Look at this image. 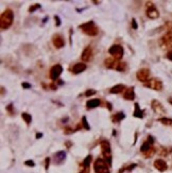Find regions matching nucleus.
Instances as JSON below:
<instances>
[{"label": "nucleus", "instance_id": "1", "mask_svg": "<svg viewBox=\"0 0 172 173\" xmlns=\"http://www.w3.org/2000/svg\"><path fill=\"white\" fill-rule=\"evenodd\" d=\"M14 20V13L13 11L10 9H7L0 16V28L1 30H7L9 29Z\"/></svg>", "mask_w": 172, "mask_h": 173}, {"label": "nucleus", "instance_id": "2", "mask_svg": "<svg viewBox=\"0 0 172 173\" xmlns=\"http://www.w3.org/2000/svg\"><path fill=\"white\" fill-rule=\"evenodd\" d=\"M105 67L110 69H116L117 71H124L125 70V64L124 63L119 62L118 59H114V57H108L105 59Z\"/></svg>", "mask_w": 172, "mask_h": 173}, {"label": "nucleus", "instance_id": "3", "mask_svg": "<svg viewBox=\"0 0 172 173\" xmlns=\"http://www.w3.org/2000/svg\"><path fill=\"white\" fill-rule=\"evenodd\" d=\"M80 29L85 33V34H87L89 36H96L99 32V30H98L97 26L95 25L94 21H87V23H82L81 26H80Z\"/></svg>", "mask_w": 172, "mask_h": 173}, {"label": "nucleus", "instance_id": "4", "mask_svg": "<svg viewBox=\"0 0 172 173\" xmlns=\"http://www.w3.org/2000/svg\"><path fill=\"white\" fill-rule=\"evenodd\" d=\"M94 169L96 173H110V165L103 158H98L94 163Z\"/></svg>", "mask_w": 172, "mask_h": 173}, {"label": "nucleus", "instance_id": "5", "mask_svg": "<svg viewBox=\"0 0 172 173\" xmlns=\"http://www.w3.org/2000/svg\"><path fill=\"white\" fill-rule=\"evenodd\" d=\"M108 52H110V54L113 56L114 59L119 61V59H121L122 56H123L124 50L123 48H122V46H120V45H113V46L108 49Z\"/></svg>", "mask_w": 172, "mask_h": 173}, {"label": "nucleus", "instance_id": "6", "mask_svg": "<svg viewBox=\"0 0 172 173\" xmlns=\"http://www.w3.org/2000/svg\"><path fill=\"white\" fill-rule=\"evenodd\" d=\"M101 150H102V154H103V156L108 159V163L110 165V159H112V149H110V144L108 141L106 140H102L101 141Z\"/></svg>", "mask_w": 172, "mask_h": 173}, {"label": "nucleus", "instance_id": "7", "mask_svg": "<svg viewBox=\"0 0 172 173\" xmlns=\"http://www.w3.org/2000/svg\"><path fill=\"white\" fill-rule=\"evenodd\" d=\"M148 8H147V16L149 17V18H151V19H156V18H158L159 17V12L158 10L156 9V7L154 5V4L152 3V2H148Z\"/></svg>", "mask_w": 172, "mask_h": 173}, {"label": "nucleus", "instance_id": "8", "mask_svg": "<svg viewBox=\"0 0 172 173\" xmlns=\"http://www.w3.org/2000/svg\"><path fill=\"white\" fill-rule=\"evenodd\" d=\"M145 85L147 87L154 89V90H157V92L162 89V82L160 80H158V79H151L147 83H145Z\"/></svg>", "mask_w": 172, "mask_h": 173}, {"label": "nucleus", "instance_id": "9", "mask_svg": "<svg viewBox=\"0 0 172 173\" xmlns=\"http://www.w3.org/2000/svg\"><path fill=\"white\" fill-rule=\"evenodd\" d=\"M136 77L140 82H145V83H147V82L150 80V70L147 68L139 69L136 73Z\"/></svg>", "mask_w": 172, "mask_h": 173}, {"label": "nucleus", "instance_id": "10", "mask_svg": "<svg viewBox=\"0 0 172 173\" xmlns=\"http://www.w3.org/2000/svg\"><path fill=\"white\" fill-rule=\"evenodd\" d=\"M151 106H152V109L154 111V113L157 115H165L166 114V109L164 107V105L160 103L157 100H152L151 102Z\"/></svg>", "mask_w": 172, "mask_h": 173}, {"label": "nucleus", "instance_id": "11", "mask_svg": "<svg viewBox=\"0 0 172 173\" xmlns=\"http://www.w3.org/2000/svg\"><path fill=\"white\" fill-rule=\"evenodd\" d=\"M63 72V67L60 64H56L50 69V79L55 81L56 79H59V77L61 75V73Z\"/></svg>", "mask_w": 172, "mask_h": 173}, {"label": "nucleus", "instance_id": "12", "mask_svg": "<svg viewBox=\"0 0 172 173\" xmlns=\"http://www.w3.org/2000/svg\"><path fill=\"white\" fill-rule=\"evenodd\" d=\"M52 42H53V46L55 48H58V49H61L64 47L65 45V42H64V38H63L62 35H60V34H54L53 37H52Z\"/></svg>", "mask_w": 172, "mask_h": 173}, {"label": "nucleus", "instance_id": "13", "mask_svg": "<svg viewBox=\"0 0 172 173\" xmlns=\"http://www.w3.org/2000/svg\"><path fill=\"white\" fill-rule=\"evenodd\" d=\"M93 56V50L90 47H86L81 54V59L83 62H89Z\"/></svg>", "mask_w": 172, "mask_h": 173}, {"label": "nucleus", "instance_id": "14", "mask_svg": "<svg viewBox=\"0 0 172 173\" xmlns=\"http://www.w3.org/2000/svg\"><path fill=\"white\" fill-rule=\"evenodd\" d=\"M154 167L160 172H164V171L168 169V165H167V163L164 159H156L154 161Z\"/></svg>", "mask_w": 172, "mask_h": 173}, {"label": "nucleus", "instance_id": "15", "mask_svg": "<svg viewBox=\"0 0 172 173\" xmlns=\"http://www.w3.org/2000/svg\"><path fill=\"white\" fill-rule=\"evenodd\" d=\"M153 140H154V139H153L152 136H149V137H148V139H147V140L143 142V146H141V148H140V150H141V152H143V153H146L147 151L150 150V149L152 148V144H153V142H154Z\"/></svg>", "mask_w": 172, "mask_h": 173}, {"label": "nucleus", "instance_id": "16", "mask_svg": "<svg viewBox=\"0 0 172 173\" xmlns=\"http://www.w3.org/2000/svg\"><path fill=\"white\" fill-rule=\"evenodd\" d=\"M66 158V153L65 151H60L58 153L54 154V163H62Z\"/></svg>", "mask_w": 172, "mask_h": 173}, {"label": "nucleus", "instance_id": "17", "mask_svg": "<svg viewBox=\"0 0 172 173\" xmlns=\"http://www.w3.org/2000/svg\"><path fill=\"white\" fill-rule=\"evenodd\" d=\"M123 98L125 100H129V101H132L135 98V94H134V87H129V88L125 89V92L123 94Z\"/></svg>", "mask_w": 172, "mask_h": 173}, {"label": "nucleus", "instance_id": "18", "mask_svg": "<svg viewBox=\"0 0 172 173\" xmlns=\"http://www.w3.org/2000/svg\"><path fill=\"white\" fill-rule=\"evenodd\" d=\"M85 69H86V65H85L84 63H77V64L73 66V68H72V72H73L75 75H79V73L84 71Z\"/></svg>", "mask_w": 172, "mask_h": 173}, {"label": "nucleus", "instance_id": "19", "mask_svg": "<svg viewBox=\"0 0 172 173\" xmlns=\"http://www.w3.org/2000/svg\"><path fill=\"white\" fill-rule=\"evenodd\" d=\"M100 104H101V101L99 99H90V100L87 101L86 106H87V108H95V107H98Z\"/></svg>", "mask_w": 172, "mask_h": 173}, {"label": "nucleus", "instance_id": "20", "mask_svg": "<svg viewBox=\"0 0 172 173\" xmlns=\"http://www.w3.org/2000/svg\"><path fill=\"white\" fill-rule=\"evenodd\" d=\"M124 89H125V86L123 84H117L116 86H114V87L110 88V94H120Z\"/></svg>", "mask_w": 172, "mask_h": 173}, {"label": "nucleus", "instance_id": "21", "mask_svg": "<svg viewBox=\"0 0 172 173\" xmlns=\"http://www.w3.org/2000/svg\"><path fill=\"white\" fill-rule=\"evenodd\" d=\"M125 118V114L124 113H122V111H119V113H117V114H115L112 117V120L114 121V122H120L122 119H124Z\"/></svg>", "mask_w": 172, "mask_h": 173}, {"label": "nucleus", "instance_id": "22", "mask_svg": "<svg viewBox=\"0 0 172 173\" xmlns=\"http://www.w3.org/2000/svg\"><path fill=\"white\" fill-rule=\"evenodd\" d=\"M133 116H135V117H137V118H143V111L140 109L139 104H138V103H135V111H134Z\"/></svg>", "mask_w": 172, "mask_h": 173}, {"label": "nucleus", "instance_id": "23", "mask_svg": "<svg viewBox=\"0 0 172 173\" xmlns=\"http://www.w3.org/2000/svg\"><path fill=\"white\" fill-rule=\"evenodd\" d=\"M21 117H23V120L26 121L27 124L31 123V121H32V116H31L30 114H28V113H23V114H21Z\"/></svg>", "mask_w": 172, "mask_h": 173}, {"label": "nucleus", "instance_id": "24", "mask_svg": "<svg viewBox=\"0 0 172 173\" xmlns=\"http://www.w3.org/2000/svg\"><path fill=\"white\" fill-rule=\"evenodd\" d=\"M91 159H93L91 155H88V156H86V158L83 160V168H89V166H90V163H91Z\"/></svg>", "mask_w": 172, "mask_h": 173}, {"label": "nucleus", "instance_id": "25", "mask_svg": "<svg viewBox=\"0 0 172 173\" xmlns=\"http://www.w3.org/2000/svg\"><path fill=\"white\" fill-rule=\"evenodd\" d=\"M158 121H159V122H162V124H165V125H170V124H172V119H170V118H167V117L159 118Z\"/></svg>", "mask_w": 172, "mask_h": 173}, {"label": "nucleus", "instance_id": "26", "mask_svg": "<svg viewBox=\"0 0 172 173\" xmlns=\"http://www.w3.org/2000/svg\"><path fill=\"white\" fill-rule=\"evenodd\" d=\"M154 153H155V149H154V148H151L150 150H148L146 153H143V154H145V156H146L147 158H149V157L153 156V155H154Z\"/></svg>", "mask_w": 172, "mask_h": 173}, {"label": "nucleus", "instance_id": "27", "mask_svg": "<svg viewBox=\"0 0 172 173\" xmlns=\"http://www.w3.org/2000/svg\"><path fill=\"white\" fill-rule=\"evenodd\" d=\"M38 9H40V4H38V3L33 4V5H31V7L29 8V12L30 13H33L34 11L38 10Z\"/></svg>", "mask_w": 172, "mask_h": 173}, {"label": "nucleus", "instance_id": "28", "mask_svg": "<svg viewBox=\"0 0 172 173\" xmlns=\"http://www.w3.org/2000/svg\"><path fill=\"white\" fill-rule=\"evenodd\" d=\"M82 125L85 127V130H89V129H90V127H89V124H88V122H87L86 117L82 118Z\"/></svg>", "mask_w": 172, "mask_h": 173}, {"label": "nucleus", "instance_id": "29", "mask_svg": "<svg viewBox=\"0 0 172 173\" xmlns=\"http://www.w3.org/2000/svg\"><path fill=\"white\" fill-rule=\"evenodd\" d=\"M7 111L9 113L10 115H14V111H13V104L11 103L7 106Z\"/></svg>", "mask_w": 172, "mask_h": 173}, {"label": "nucleus", "instance_id": "30", "mask_svg": "<svg viewBox=\"0 0 172 173\" xmlns=\"http://www.w3.org/2000/svg\"><path fill=\"white\" fill-rule=\"evenodd\" d=\"M95 94H96V90H95V89H88L87 92H85V96H86V97H90V96L95 95Z\"/></svg>", "mask_w": 172, "mask_h": 173}, {"label": "nucleus", "instance_id": "31", "mask_svg": "<svg viewBox=\"0 0 172 173\" xmlns=\"http://www.w3.org/2000/svg\"><path fill=\"white\" fill-rule=\"evenodd\" d=\"M54 19H55V25H56V27L61 26V19H60V17L58 16V15H55L54 16Z\"/></svg>", "mask_w": 172, "mask_h": 173}, {"label": "nucleus", "instance_id": "32", "mask_svg": "<svg viewBox=\"0 0 172 173\" xmlns=\"http://www.w3.org/2000/svg\"><path fill=\"white\" fill-rule=\"evenodd\" d=\"M21 86H23V88H31V84H29V83H27V82H23V84H21Z\"/></svg>", "mask_w": 172, "mask_h": 173}, {"label": "nucleus", "instance_id": "33", "mask_svg": "<svg viewBox=\"0 0 172 173\" xmlns=\"http://www.w3.org/2000/svg\"><path fill=\"white\" fill-rule=\"evenodd\" d=\"M25 165H27V166H30V167L35 166V163H34V161H33V160H27L26 163H25Z\"/></svg>", "mask_w": 172, "mask_h": 173}, {"label": "nucleus", "instance_id": "34", "mask_svg": "<svg viewBox=\"0 0 172 173\" xmlns=\"http://www.w3.org/2000/svg\"><path fill=\"white\" fill-rule=\"evenodd\" d=\"M132 27H133V29H135V30H136L137 28H138V25H137L136 20L134 19V18L132 19Z\"/></svg>", "mask_w": 172, "mask_h": 173}, {"label": "nucleus", "instance_id": "35", "mask_svg": "<svg viewBox=\"0 0 172 173\" xmlns=\"http://www.w3.org/2000/svg\"><path fill=\"white\" fill-rule=\"evenodd\" d=\"M49 163H50V158H49V157H47V158H46V169H48V167H49Z\"/></svg>", "mask_w": 172, "mask_h": 173}, {"label": "nucleus", "instance_id": "36", "mask_svg": "<svg viewBox=\"0 0 172 173\" xmlns=\"http://www.w3.org/2000/svg\"><path fill=\"white\" fill-rule=\"evenodd\" d=\"M72 132H73V131H72L71 129H69V127H66V129H65L66 134H70V133H72Z\"/></svg>", "mask_w": 172, "mask_h": 173}, {"label": "nucleus", "instance_id": "37", "mask_svg": "<svg viewBox=\"0 0 172 173\" xmlns=\"http://www.w3.org/2000/svg\"><path fill=\"white\" fill-rule=\"evenodd\" d=\"M167 57H168L170 61H172V50L168 52V54H167Z\"/></svg>", "mask_w": 172, "mask_h": 173}, {"label": "nucleus", "instance_id": "38", "mask_svg": "<svg viewBox=\"0 0 172 173\" xmlns=\"http://www.w3.org/2000/svg\"><path fill=\"white\" fill-rule=\"evenodd\" d=\"M81 173H89V168H83Z\"/></svg>", "mask_w": 172, "mask_h": 173}, {"label": "nucleus", "instance_id": "39", "mask_svg": "<svg viewBox=\"0 0 172 173\" xmlns=\"http://www.w3.org/2000/svg\"><path fill=\"white\" fill-rule=\"evenodd\" d=\"M106 106H108V109H110V111H112V104H110V103H108V102H107L106 103Z\"/></svg>", "mask_w": 172, "mask_h": 173}, {"label": "nucleus", "instance_id": "40", "mask_svg": "<svg viewBox=\"0 0 172 173\" xmlns=\"http://www.w3.org/2000/svg\"><path fill=\"white\" fill-rule=\"evenodd\" d=\"M42 136V134H37L36 135V138H40Z\"/></svg>", "mask_w": 172, "mask_h": 173}, {"label": "nucleus", "instance_id": "41", "mask_svg": "<svg viewBox=\"0 0 172 173\" xmlns=\"http://www.w3.org/2000/svg\"><path fill=\"white\" fill-rule=\"evenodd\" d=\"M169 102H170V103H172V98L169 99Z\"/></svg>", "mask_w": 172, "mask_h": 173}]
</instances>
